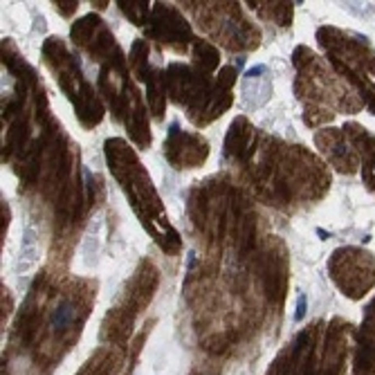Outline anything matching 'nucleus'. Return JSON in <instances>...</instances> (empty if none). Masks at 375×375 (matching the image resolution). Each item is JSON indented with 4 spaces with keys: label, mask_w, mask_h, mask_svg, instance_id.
Wrapping results in <instances>:
<instances>
[{
    "label": "nucleus",
    "mask_w": 375,
    "mask_h": 375,
    "mask_svg": "<svg viewBox=\"0 0 375 375\" xmlns=\"http://www.w3.org/2000/svg\"><path fill=\"white\" fill-rule=\"evenodd\" d=\"M38 263V232L34 225H27L23 229V238H20V254L16 261V274L30 272Z\"/></svg>",
    "instance_id": "1"
},
{
    "label": "nucleus",
    "mask_w": 375,
    "mask_h": 375,
    "mask_svg": "<svg viewBox=\"0 0 375 375\" xmlns=\"http://www.w3.org/2000/svg\"><path fill=\"white\" fill-rule=\"evenodd\" d=\"M74 315H76V310H74V305L72 304H59L56 308H54V312H52V317H50V326H52L54 330H61V328H65L68 323L74 319Z\"/></svg>",
    "instance_id": "2"
},
{
    "label": "nucleus",
    "mask_w": 375,
    "mask_h": 375,
    "mask_svg": "<svg viewBox=\"0 0 375 375\" xmlns=\"http://www.w3.org/2000/svg\"><path fill=\"white\" fill-rule=\"evenodd\" d=\"M268 72H270L268 65L258 63V65H252L250 70H245V76H243V79H245V81H254V79H261V74H268Z\"/></svg>",
    "instance_id": "3"
},
{
    "label": "nucleus",
    "mask_w": 375,
    "mask_h": 375,
    "mask_svg": "<svg viewBox=\"0 0 375 375\" xmlns=\"http://www.w3.org/2000/svg\"><path fill=\"white\" fill-rule=\"evenodd\" d=\"M305 315V294H299V299H297V312H294V319L301 321Z\"/></svg>",
    "instance_id": "4"
},
{
    "label": "nucleus",
    "mask_w": 375,
    "mask_h": 375,
    "mask_svg": "<svg viewBox=\"0 0 375 375\" xmlns=\"http://www.w3.org/2000/svg\"><path fill=\"white\" fill-rule=\"evenodd\" d=\"M196 265V252L194 250H189V254H187V270H191Z\"/></svg>",
    "instance_id": "5"
},
{
    "label": "nucleus",
    "mask_w": 375,
    "mask_h": 375,
    "mask_svg": "<svg viewBox=\"0 0 375 375\" xmlns=\"http://www.w3.org/2000/svg\"><path fill=\"white\" fill-rule=\"evenodd\" d=\"M243 65H245V56H238L236 59V68H243Z\"/></svg>",
    "instance_id": "6"
}]
</instances>
